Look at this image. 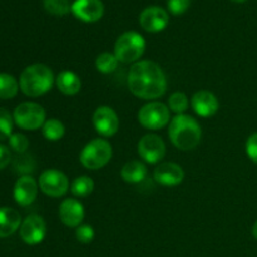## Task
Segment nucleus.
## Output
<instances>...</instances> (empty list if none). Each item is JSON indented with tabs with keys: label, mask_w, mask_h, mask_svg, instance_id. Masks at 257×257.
I'll use <instances>...</instances> for the list:
<instances>
[{
	"label": "nucleus",
	"mask_w": 257,
	"mask_h": 257,
	"mask_svg": "<svg viewBox=\"0 0 257 257\" xmlns=\"http://www.w3.org/2000/svg\"><path fill=\"white\" fill-rule=\"evenodd\" d=\"M22 225V217L14 208H0V238L12 236Z\"/></svg>",
	"instance_id": "nucleus-18"
},
{
	"label": "nucleus",
	"mask_w": 257,
	"mask_h": 257,
	"mask_svg": "<svg viewBox=\"0 0 257 257\" xmlns=\"http://www.w3.org/2000/svg\"><path fill=\"white\" fill-rule=\"evenodd\" d=\"M94 230L89 225H82L79 227H77V230H75V237H77V240L80 243H84V245L92 242L94 240Z\"/></svg>",
	"instance_id": "nucleus-29"
},
{
	"label": "nucleus",
	"mask_w": 257,
	"mask_h": 257,
	"mask_svg": "<svg viewBox=\"0 0 257 257\" xmlns=\"http://www.w3.org/2000/svg\"><path fill=\"white\" fill-rule=\"evenodd\" d=\"M168 108L176 114H185L188 108V98L185 93L176 92L168 99Z\"/></svg>",
	"instance_id": "nucleus-26"
},
{
	"label": "nucleus",
	"mask_w": 257,
	"mask_h": 257,
	"mask_svg": "<svg viewBox=\"0 0 257 257\" xmlns=\"http://www.w3.org/2000/svg\"><path fill=\"white\" fill-rule=\"evenodd\" d=\"M12 161V153L9 148L4 145H0V171L4 170Z\"/></svg>",
	"instance_id": "nucleus-32"
},
{
	"label": "nucleus",
	"mask_w": 257,
	"mask_h": 257,
	"mask_svg": "<svg viewBox=\"0 0 257 257\" xmlns=\"http://www.w3.org/2000/svg\"><path fill=\"white\" fill-rule=\"evenodd\" d=\"M170 23L168 13L163 8L148 7L140 14V25L148 33H160Z\"/></svg>",
	"instance_id": "nucleus-12"
},
{
	"label": "nucleus",
	"mask_w": 257,
	"mask_h": 257,
	"mask_svg": "<svg viewBox=\"0 0 257 257\" xmlns=\"http://www.w3.org/2000/svg\"><path fill=\"white\" fill-rule=\"evenodd\" d=\"M72 13L82 22L95 23L104 14V5L102 0H75L72 4Z\"/></svg>",
	"instance_id": "nucleus-13"
},
{
	"label": "nucleus",
	"mask_w": 257,
	"mask_h": 257,
	"mask_svg": "<svg viewBox=\"0 0 257 257\" xmlns=\"http://www.w3.org/2000/svg\"><path fill=\"white\" fill-rule=\"evenodd\" d=\"M138 155L150 165H156L166 155V145L157 135H146L138 142Z\"/></svg>",
	"instance_id": "nucleus-9"
},
{
	"label": "nucleus",
	"mask_w": 257,
	"mask_h": 257,
	"mask_svg": "<svg viewBox=\"0 0 257 257\" xmlns=\"http://www.w3.org/2000/svg\"><path fill=\"white\" fill-rule=\"evenodd\" d=\"M42 128L43 136H44L45 140L52 141V142L62 140L65 133L64 124L59 119H55V118H50V119L45 120Z\"/></svg>",
	"instance_id": "nucleus-21"
},
{
	"label": "nucleus",
	"mask_w": 257,
	"mask_h": 257,
	"mask_svg": "<svg viewBox=\"0 0 257 257\" xmlns=\"http://www.w3.org/2000/svg\"><path fill=\"white\" fill-rule=\"evenodd\" d=\"M146 49V40L140 33L125 32L114 44V55L118 62L130 64L137 63Z\"/></svg>",
	"instance_id": "nucleus-5"
},
{
	"label": "nucleus",
	"mask_w": 257,
	"mask_h": 257,
	"mask_svg": "<svg viewBox=\"0 0 257 257\" xmlns=\"http://www.w3.org/2000/svg\"><path fill=\"white\" fill-rule=\"evenodd\" d=\"M37 195L38 183L32 176L24 175L15 182L13 196H14L15 202L22 207L32 205L37 198Z\"/></svg>",
	"instance_id": "nucleus-15"
},
{
	"label": "nucleus",
	"mask_w": 257,
	"mask_h": 257,
	"mask_svg": "<svg viewBox=\"0 0 257 257\" xmlns=\"http://www.w3.org/2000/svg\"><path fill=\"white\" fill-rule=\"evenodd\" d=\"M93 125L100 136L112 137L119 130V118L114 109L107 105H102L98 107L93 114Z\"/></svg>",
	"instance_id": "nucleus-11"
},
{
	"label": "nucleus",
	"mask_w": 257,
	"mask_h": 257,
	"mask_svg": "<svg viewBox=\"0 0 257 257\" xmlns=\"http://www.w3.org/2000/svg\"><path fill=\"white\" fill-rule=\"evenodd\" d=\"M118 59L114 54L112 53H102L95 59V68L98 72L103 73V74H110L114 72L118 68Z\"/></svg>",
	"instance_id": "nucleus-24"
},
{
	"label": "nucleus",
	"mask_w": 257,
	"mask_h": 257,
	"mask_svg": "<svg viewBox=\"0 0 257 257\" xmlns=\"http://www.w3.org/2000/svg\"><path fill=\"white\" fill-rule=\"evenodd\" d=\"M45 12L55 17H63L72 12V4L69 0H43Z\"/></svg>",
	"instance_id": "nucleus-25"
},
{
	"label": "nucleus",
	"mask_w": 257,
	"mask_h": 257,
	"mask_svg": "<svg viewBox=\"0 0 257 257\" xmlns=\"http://www.w3.org/2000/svg\"><path fill=\"white\" fill-rule=\"evenodd\" d=\"M45 110L37 103L25 102L18 105L14 110V123L22 130L35 131L45 123Z\"/></svg>",
	"instance_id": "nucleus-6"
},
{
	"label": "nucleus",
	"mask_w": 257,
	"mask_h": 257,
	"mask_svg": "<svg viewBox=\"0 0 257 257\" xmlns=\"http://www.w3.org/2000/svg\"><path fill=\"white\" fill-rule=\"evenodd\" d=\"M19 233L22 240L27 245H38V243L43 242L45 235H47L45 221L39 215H29L20 225Z\"/></svg>",
	"instance_id": "nucleus-10"
},
{
	"label": "nucleus",
	"mask_w": 257,
	"mask_h": 257,
	"mask_svg": "<svg viewBox=\"0 0 257 257\" xmlns=\"http://www.w3.org/2000/svg\"><path fill=\"white\" fill-rule=\"evenodd\" d=\"M120 176H122L124 182L136 185V183L142 182L146 178V176H147V167L141 161H130V162H127L122 167Z\"/></svg>",
	"instance_id": "nucleus-20"
},
{
	"label": "nucleus",
	"mask_w": 257,
	"mask_h": 257,
	"mask_svg": "<svg viewBox=\"0 0 257 257\" xmlns=\"http://www.w3.org/2000/svg\"><path fill=\"white\" fill-rule=\"evenodd\" d=\"M55 83H57L58 89L65 95L78 94L80 88H82L80 78L74 72H70V70H63V72H60L58 74V77L55 78Z\"/></svg>",
	"instance_id": "nucleus-19"
},
{
	"label": "nucleus",
	"mask_w": 257,
	"mask_h": 257,
	"mask_svg": "<svg viewBox=\"0 0 257 257\" xmlns=\"http://www.w3.org/2000/svg\"><path fill=\"white\" fill-rule=\"evenodd\" d=\"M191 5V0H167L168 10L173 15H182L187 12Z\"/></svg>",
	"instance_id": "nucleus-30"
},
{
	"label": "nucleus",
	"mask_w": 257,
	"mask_h": 257,
	"mask_svg": "<svg viewBox=\"0 0 257 257\" xmlns=\"http://www.w3.org/2000/svg\"><path fill=\"white\" fill-rule=\"evenodd\" d=\"M19 84L13 75L2 73L0 74V99H12L17 95Z\"/></svg>",
	"instance_id": "nucleus-23"
},
{
	"label": "nucleus",
	"mask_w": 257,
	"mask_h": 257,
	"mask_svg": "<svg viewBox=\"0 0 257 257\" xmlns=\"http://www.w3.org/2000/svg\"><path fill=\"white\" fill-rule=\"evenodd\" d=\"M13 123L14 118L12 117V114L4 108H0V141L10 138V136L13 135Z\"/></svg>",
	"instance_id": "nucleus-27"
},
{
	"label": "nucleus",
	"mask_w": 257,
	"mask_h": 257,
	"mask_svg": "<svg viewBox=\"0 0 257 257\" xmlns=\"http://www.w3.org/2000/svg\"><path fill=\"white\" fill-rule=\"evenodd\" d=\"M9 145L12 150H14L17 153H24L29 147V141L22 133H14L10 136Z\"/></svg>",
	"instance_id": "nucleus-28"
},
{
	"label": "nucleus",
	"mask_w": 257,
	"mask_h": 257,
	"mask_svg": "<svg viewBox=\"0 0 257 257\" xmlns=\"http://www.w3.org/2000/svg\"><path fill=\"white\" fill-rule=\"evenodd\" d=\"M231 2H233V3H243V2H246V0H231Z\"/></svg>",
	"instance_id": "nucleus-34"
},
{
	"label": "nucleus",
	"mask_w": 257,
	"mask_h": 257,
	"mask_svg": "<svg viewBox=\"0 0 257 257\" xmlns=\"http://www.w3.org/2000/svg\"><path fill=\"white\" fill-rule=\"evenodd\" d=\"M170 108L161 102H150L138 112V122L147 130H161L170 123Z\"/></svg>",
	"instance_id": "nucleus-7"
},
{
	"label": "nucleus",
	"mask_w": 257,
	"mask_h": 257,
	"mask_svg": "<svg viewBox=\"0 0 257 257\" xmlns=\"http://www.w3.org/2000/svg\"><path fill=\"white\" fill-rule=\"evenodd\" d=\"M168 137L181 151L195 150L201 142L202 130L197 120L187 114H178L171 119Z\"/></svg>",
	"instance_id": "nucleus-2"
},
{
	"label": "nucleus",
	"mask_w": 257,
	"mask_h": 257,
	"mask_svg": "<svg viewBox=\"0 0 257 257\" xmlns=\"http://www.w3.org/2000/svg\"><path fill=\"white\" fill-rule=\"evenodd\" d=\"M191 105L196 114L203 118L215 115L220 108V103H218L216 95L208 90H200V92L195 93L191 99Z\"/></svg>",
	"instance_id": "nucleus-17"
},
{
	"label": "nucleus",
	"mask_w": 257,
	"mask_h": 257,
	"mask_svg": "<svg viewBox=\"0 0 257 257\" xmlns=\"http://www.w3.org/2000/svg\"><path fill=\"white\" fill-rule=\"evenodd\" d=\"M54 74L45 64H33L25 68L19 78V88L28 97H40L52 89Z\"/></svg>",
	"instance_id": "nucleus-3"
},
{
	"label": "nucleus",
	"mask_w": 257,
	"mask_h": 257,
	"mask_svg": "<svg viewBox=\"0 0 257 257\" xmlns=\"http://www.w3.org/2000/svg\"><path fill=\"white\" fill-rule=\"evenodd\" d=\"M252 236L257 240V221H256L255 225H253V227H252Z\"/></svg>",
	"instance_id": "nucleus-33"
},
{
	"label": "nucleus",
	"mask_w": 257,
	"mask_h": 257,
	"mask_svg": "<svg viewBox=\"0 0 257 257\" xmlns=\"http://www.w3.org/2000/svg\"><path fill=\"white\" fill-rule=\"evenodd\" d=\"M39 187L49 197H62L69 190V181L62 171L50 168L40 175Z\"/></svg>",
	"instance_id": "nucleus-8"
},
{
	"label": "nucleus",
	"mask_w": 257,
	"mask_h": 257,
	"mask_svg": "<svg viewBox=\"0 0 257 257\" xmlns=\"http://www.w3.org/2000/svg\"><path fill=\"white\" fill-rule=\"evenodd\" d=\"M112 155V145L107 140L94 138L84 146L79 155V161L83 167L95 171L107 166Z\"/></svg>",
	"instance_id": "nucleus-4"
},
{
	"label": "nucleus",
	"mask_w": 257,
	"mask_h": 257,
	"mask_svg": "<svg viewBox=\"0 0 257 257\" xmlns=\"http://www.w3.org/2000/svg\"><path fill=\"white\" fill-rule=\"evenodd\" d=\"M84 207L82 203L74 198H67L59 206V218L67 227H79L84 220Z\"/></svg>",
	"instance_id": "nucleus-16"
},
{
	"label": "nucleus",
	"mask_w": 257,
	"mask_h": 257,
	"mask_svg": "<svg viewBox=\"0 0 257 257\" xmlns=\"http://www.w3.org/2000/svg\"><path fill=\"white\" fill-rule=\"evenodd\" d=\"M94 190V182L88 176H80L77 177L70 185V192L75 197H87Z\"/></svg>",
	"instance_id": "nucleus-22"
},
{
	"label": "nucleus",
	"mask_w": 257,
	"mask_h": 257,
	"mask_svg": "<svg viewBox=\"0 0 257 257\" xmlns=\"http://www.w3.org/2000/svg\"><path fill=\"white\" fill-rule=\"evenodd\" d=\"M246 153L248 158L257 165V132L251 135L246 142Z\"/></svg>",
	"instance_id": "nucleus-31"
},
{
	"label": "nucleus",
	"mask_w": 257,
	"mask_h": 257,
	"mask_svg": "<svg viewBox=\"0 0 257 257\" xmlns=\"http://www.w3.org/2000/svg\"><path fill=\"white\" fill-rule=\"evenodd\" d=\"M131 93L141 99H157L167 90V79L162 68L152 60H140L128 74Z\"/></svg>",
	"instance_id": "nucleus-1"
},
{
	"label": "nucleus",
	"mask_w": 257,
	"mask_h": 257,
	"mask_svg": "<svg viewBox=\"0 0 257 257\" xmlns=\"http://www.w3.org/2000/svg\"><path fill=\"white\" fill-rule=\"evenodd\" d=\"M153 178L160 185L166 187H173L182 183L185 172L182 167L173 162H162L153 171Z\"/></svg>",
	"instance_id": "nucleus-14"
}]
</instances>
